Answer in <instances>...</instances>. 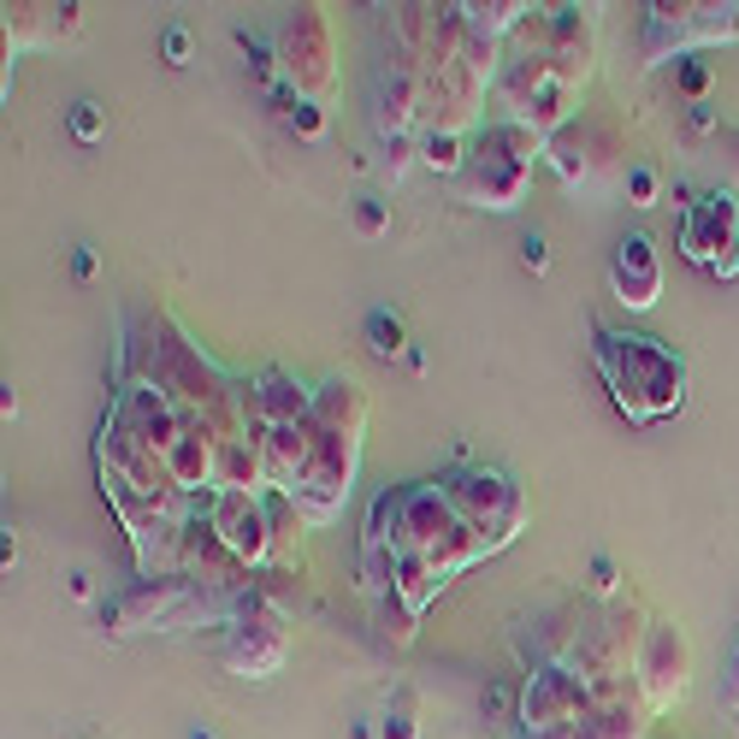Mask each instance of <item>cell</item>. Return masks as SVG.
Returning <instances> with one entry per match:
<instances>
[{
    "label": "cell",
    "mask_w": 739,
    "mask_h": 739,
    "mask_svg": "<svg viewBox=\"0 0 739 739\" xmlns=\"http://www.w3.org/2000/svg\"><path fill=\"white\" fill-rule=\"evenodd\" d=\"M598 367L615 390V409L633 426L675 414L687 402V367L675 350H662L657 338H633V331H598Z\"/></svg>",
    "instance_id": "1"
},
{
    "label": "cell",
    "mask_w": 739,
    "mask_h": 739,
    "mask_svg": "<svg viewBox=\"0 0 739 739\" xmlns=\"http://www.w3.org/2000/svg\"><path fill=\"white\" fill-rule=\"evenodd\" d=\"M550 149V137H539L532 125H515V119H491L480 137H473V161L461 172V196L473 208H491V213H509L520 208L532 184V161Z\"/></svg>",
    "instance_id": "2"
},
{
    "label": "cell",
    "mask_w": 739,
    "mask_h": 739,
    "mask_svg": "<svg viewBox=\"0 0 739 739\" xmlns=\"http://www.w3.org/2000/svg\"><path fill=\"white\" fill-rule=\"evenodd\" d=\"M402 550L426 556L444 579L485 556L480 532H473L468 520H461L450 503H444L438 485H409V503H402Z\"/></svg>",
    "instance_id": "3"
},
{
    "label": "cell",
    "mask_w": 739,
    "mask_h": 739,
    "mask_svg": "<svg viewBox=\"0 0 739 739\" xmlns=\"http://www.w3.org/2000/svg\"><path fill=\"white\" fill-rule=\"evenodd\" d=\"M438 491H444V503H450V509L480 532L485 550H503L520 532V520H527V497H520V485L503 480V473H491V468H456V473H444V480H438Z\"/></svg>",
    "instance_id": "4"
},
{
    "label": "cell",
    "mask_w": 739,
    "mask_h": 739,
    "mask_svg": "<svg viewBox=\"0 0 739 739\" xmlns=\"http://www.w3.org/2000/svg\"><path fill=\"white\" fill-rule=\"evenodd\" d=\"M591 709H598V699H591L586 675H574L568 662H544L520 692V728L532 739H550V734H568L574 722H586Z\"/></svg>",
    "instance_id": "5"
},
{
    "label": "cell",
    "mask_w": 739,
    "mask_h": 739,
    "mask_svg": "<svg viewBox=\"0 0 739 739\" xmlns=\"http://www.w3.org/2000/svg\"><path fill=\"white\" fill-rule=\"evenodd\" d=\"M680 255L692 267H709L716 279L739 272V196L734 190H709L704 201H692L680 220Z\"/></svg>",
    "instance_id": "6"
},
{
    "label": "cell",
    "mask_w": 739,
    "mask_h": 739,
    "mask_svg": "<svg viewBox=\"0 0 739 739\" xmlns=\"http://www.w3.org/2000/svg\"><path fill=\"white\" fill-rule=\"evenodd\" d=\"M208 527L220 532V544L243 568L272 562V515L267 497H255V491H208Z\"/></svg>",
    "instance_id": "7"
},
{
    "label": "cell",
    "mask_w": 739,
    "mask_h": 739,
    "mask_svg": "<svg viewBox=\"0 0 739 739\" xmlns=\"http://www.w3.org/2000/svg\"><path fill=\"white\" fill-rule=\"evenodd\" d=\"M284 650H290L284 615L272 610L267 598H243L237 621H231V640H225V662L249 680H267L284 662Z\"/></svg>",
    "instance_id": "8"
},
{
    "label": "cell",
    "mask_w": 739,
    "mask_h": 739,
    "mask_svg": "<svg viewBox=\"0 0 739 739\" xmlns=\"http://www.w3.org/2000/svg\"><path fill=\"white\" fill-rule=\"evenodd\" d=\"M279 60H284V78L296 83V95H326L331 83V31L320 19V7H302L296 19H284L279 31Z\"/></svg>",
    "instance_id": "9"
},
{
    "label": "cell",
    "mask_w": 739,
    "mask_h": 739,
    "mask_svg": "<svg viewBox=\"0 0 739 739\" xmlns=\"http://www.w3.org/2000/svg\"><path fill=\"white\" fill-rule=\"evenodd\" d=\"M196 610L190 586L178 574H142L137 586L119 598L113 610V633H137V627H178L184 615Z\"/></svg>",
    "instance_id": "10"
},
{
    "label": "cell",
    "mask_w": 739,
    "mask_h": 739,
    "mask_svg": "<svg viewBox=\"0 0 739 739\" xmlns=\"http://www.w3.org/2000/svg\"><path fill=\"white\" fill-rule=\"evenodd\" d=\"M739 31V7H650V36L645 54L662 60V54H680L687 42H722Z\"/></svg>",
    "instance_id": "11"
},
{
    "label": "cell",
    "mask_w": 739,
    "mask_h": 739,
    "mask_svg": "<svg viewBox=\"0 0 739 739\" xmlns=\"http://www.w3.org/2000/svg\"><path fill=\"white\" fill-rule=\"evenodd\" d=\"M610 290H615L621 308H633V314L657 308V296H662L657 243L640 237V231H633V237H621V243H615V260H610Z\"/></svg>",
    "instance_id": "12"
},
{
    "label": "cell",
    "mask_w": 739,
    "mask_h": 739,
    "mask_svg": "<svg viewBox=\"0 0 739 739\" xmlns=\"http://www.w3.org/2000/svg\"><path fill=\"white\" fill-rule=\"evenodd\" d=\"M640 680H645V704L650 709H669L680 692H687V640H680V627L657 621V627L645 633Z\"/></svg>",
    "instance_id": "13"
},
{
    "label": "cell",
    "mask_w": 739,
    "mask_h": 739,
    "mask_svg": "<svg viewBox=\"0 0 739 739\" xmlns=\"http://www.w3.org/2000/svg\"><path fill=\"white\" fill-rule=\"evenodd\" d=\"M243 414L255 420V432H272V426H308L314 420V397L302 379H290V373H260L249 385V397H243ZM249 432V438H255Z\"/></svg>",
    "instance_id": "14"
},
{
    "label": "cell",
    "mask_w": 739,
    "mask_h": 739,
    "mask_svg": "<svg viewBox=\"0 0 739 739\" xmlns=\"http://www.w3.org/2000/svg\"><path fill=\"white\" fill-rule=\"evenodd\" d=\"M591 54H598V36H591V19L579 7H556L550 12V71H556L562 90H579L591 78Z\"/></svg>",
    "instance_id": "15"
},
{
    "label": "cell",
    "mask_w": 739,
    "mask_h": 739,
    "mask_svg": "<svg viewBox=\"0 0 739 739\" xmlns=\"http://www.w3.org/2000/svg\"><path fill=\"white\" fill-rule=\"evenodd\" d=\"M166 468H172V485H178L184 497H190V491H213V473H220V444H213L201 426H184V438L172 444Z\"/></svg>",
    "instance_id": "16"
},
{
    "label": "cell",
    "mask_w": 739,
    "mask_h": 739,
    "mask_svg": "<svg viewBox=\"0 0 739 739\" xmlns=\"http://www.w3.org/2000/svg\"><path fill=\"white\" fill-rule=\"evenodd\" d=\"M267 485V456H260L255 438H237V444H220V473H213V491H255Z\"/></svg>",
    "instance_id": "17"
},
{
    "label": "cell",
    "mask_w": 739,
    "mask_h": 739,
    "mask_svg": "<svg viewBox=\"0 0 739 739\" xmlns=\"http://www.w3.org/2000/svg\"><path fill=\"white\" fill-rule=\"evenodd\" d=\"M390 591H397V598H402V603H409V610L420 615V610H426V603H432V598H438V591H444V574L432 568L426 556H414V550H402V556H397V586H390Z\"/></svg>",
    "instance_id": "18"
},
{
    "label": "cell",
    "mask_w": 739,
    "mask_h": 739,
    "mask_svg": "<svg viewBox=\"0 0 739 739\" xmlns=\"http://www.w3.org/2000/svg\"><path fill=\"white\" fill-rule=\"evenodd\" d=\"M267 515H272V556L296 568L302 562V527H308V520H302V509L284 497V491H267Z\"/></svg>",
    "instance_id": "19"
},
{
    "label": "cell",
    "mask_w": 739,
    "mask_h": 739,
    "mask_svg": "<svg viewBox=\"0 0 739 739\" xmlns=\"http://www.w3.org/2000/svg\"><path fill=\"white\" fill-rule=\"evenodd\" d=\"M420 161L432 172H444V178H461L473 154H468V137H456V130H426L420 137Z\"/></svg>",
    "instance_id": "20"
},
{
    "label": "cell",
    "mask_w": 739,
    "mask_h": 739,
    "mask_svg": "<svg viewBox=\"0 0 739 739\" xmlns=\"http://www.w3.org/2000/svg\"><path fill=\"white\" fill-rule=\"evenodd\" d=\"M544 154H550V166L562 172V184H579L591 172V154H586V137H579V130H556Z\"/></svg>",
    "instance_id": "21"
},
{
    "label": "cell",
    "mask_w": 739,
    "mask_h": 739,
    "mask_svg": "<svg viewBox=\"0 0 739 739\" xmlns=\"http://www.w3.org/2000/svg\"><path fill=\"white\" fill-rule=\"evenodd\" d=\"M279 101H284V119H290V130H296V137H308V142H320L326 137V107L320 101H290L284 90H279Z\"/></svg>",
    "instance_id": "22"
},
{
    "label": "cell",
    "mask_w": 739,
    "mask_h": 739,
    "mask_svg": "<svg viewBox=\"0 0 739 739\" xmlns=\"http://www.w3.org/2000/svg\"><path fill=\"white\" fill-rule=\"evenodd\" d=\"M379 734H385V739H420V722H414V699H409V692H397V699H390Z\"/></svg>",
    "instance_id": "23"
},
{
    "label": "cell",
    "mask_w": 739,
    "mask_h": 739,
    "mask_svg": "<svg viewBox=\"0 0 739 739\" xmlns=\"http://www.w3.org/2000/svg\"><path fill=\"white\" fill-rule=\"evenodd\" d=\"M367 338H373V350H379V355H402V343H409V338H402V320H397V314H373V320H367Z\"/></svg>",
    "instance_id": "24"
},
{
    "label": "cell",
    "mask_w": 739,
    "mask_h": 739,
    "mask_svg": "<svg viewBox=\"0 0 739 739\" xmlns=\"http://www.w3.org/2000/svg\"><path fill=\"white\" fill-rule=\"evenodd\" d=\"M355 231H361V237H385V231H390V201L361 196L355 201Z\"/></svg>",
    "instance_id": "25"
},
{
    "label": "cell",
    "mask_w": 739,
    "mask_h": 739,
    "mask_svg": "<svg viewBox=\"0 0 739 739\" xmlns=\"http://www.w3.org/2000/svg\"><path fill=\"white\" fill-rule=\"evenodd\" d=\"M101 130H107L101 107H95V101H78V107H71V137H78V142H101Z\"/></svg>",
    "instance_id": "26"
},
{
    "label": "cell",
    "mask_w": 739,
    "mask_h": 739,
    "mask_svg": "<svg viewBox=\"0 0 739 739\" xmlns=\"http://www.w3.org/2000/svg\"><path fill=\"white\" fill-rule=\"evenodd\" d=\"M657 190H662V184H657V172H650V166L627 172V201H633V208H657Z\"/></svg>",
    "instance_id": "27"
},
{
    "label": "cell",
    "mask_w": 739,
    "mask_h": 739,
    "mask_svg": "<svg viewBox=\"0 0 739 739\" xmlns=\"http://www.w3.org/2000/svg\"><path fill=\"white\" fill-rule=\"evenodd\" d=\"M414 154H420L414 137H390V142H385V172H390V178H402V172L414 166Z\"/></svg>",
    "instance_id": "28"
},
{
    "label": "cell",
    "mask_w": 739,
    "mask_h": 739,
    "mask_svg": "<svg viewBox=\"0 0 739 739\" xmlns=\"http://www.w3.org/2000/svg\"><path fill=\"white\" fill-rule=\"evenodd\" d=\"M680 90H687V95H692V107H699V95L709 90V66L687 60V66H680Z\"/></svg>",
    "instance_id": "29"
},
{
    "label": "cell",
    "mask_w": 739,
    "mask_h": 739,
    "mask_svg": "<svg viewBox=\"0 0 739 739\" xmlns=\"http://www.w3.org/2000/svg\"><path fill=\"white\" fill-rule=\"evenodd\" d=\"M520 260H527L532 272H544L550 267V243L544 237H520Z\"/></svg>",
    "instance_id": "30"
},
{
    "label": "cell",
    "mask_w": 739,
    "mask_h": 739,
    "mask_svg": "<svg viewBox=\"0 0 739 739\" xmlns=\"http://www.w3.org/2000/svg\"><path fill=\"white\" fill-rule=\"evenodd\" d=\"M166 66H190V31H166Z\"/></svg>",
    "instance_id": "31"
},
{
    "label": "cell",
    "mask_w": 739,
    "mask_h": 739,
    "mask_svg": "<svg viewBox=\"0 0 739 739\" xmlns=\"http://www.w3.org/2000/svg\"><path fill=\"white\" fill-rule=\"evenodd\" d=\"M591 586H598V591H615V562H610V556L591 562Z\"/></svg>",
    "instance_id": "32"
},
{
    "label": "cell",
    "mask_w": 739,
    "mask_h": 739,
    "mask_svg": "<svg viewBox=\"0 0 739 739\" xmlns=\"http://www.w3.org/2000/svg\"><path fill=\"white\" fill-rule=\"evenodd\" d=\"M728 704L739 709V657H734V680H728Z\"/></svg>",
    "instance_id": "33"
},
{
    "label": "cell",
    "mask_w": 739,
    "mask_h": 739,
    "mask_svg": "<svg viewBox=\"0 0 739 739\" xmlns=\"http://www.w3.org/2000/svg\"><path fill=\"white\" fill-rule=\"evenodd\" d=\"M739 142V137H734ZM734 196H739V154H734Z\"/></svg>",
    "instance_id": "34"
},
{
    "label": "cell",
    "mask_w": 739,
    "mask_h": 739,
    "mask_svg": "<svg viewBox=\"0 0 739 739\" xmlns=\"http://www.w3.org/2000/svg\"><path fill=\"white\" fill-rule=\"evenodd\" d=\"M190 739H213V734H208V728H196V734H190Z\"/></svg>",
    "instance_id": "35"
}]
</instances>
